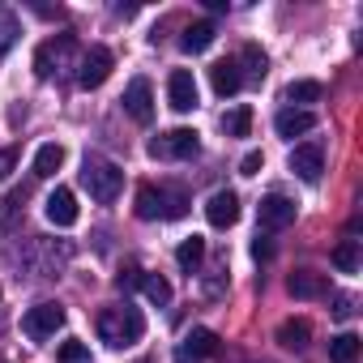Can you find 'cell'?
<instances>
[{
    "label": "cell",
    "instance_id": "24",
    "mask_svg": "<svg viewBox=\"0 0 363 363\" xmlns=\"http://www.w3.org/2000/svg\"><path fill=\"white\" fill-rule=\"evenodd\" d=\"M248 128H252V107H235V111L223 116V133L227 137H248Z\"/></svg>",
    "mask_w": 363,
    "mask_h": 363
},
{
    "label": "cell",
    "instance_id": "18",
    "mask_svg": "<svg viewBox=\"0 0 363 363\" xmlns=\"http://www.w3.org/2000/svg\"><path fill=\"white\" fill-rule=\"evenodd\" d=\"M60 167H65V145L48 141V145H39V150H35V175H39V179L56 175Z\"/></svg>",
    "mask_w": 363,
    "mask_h": 363
},
{
    "label": "cell",
    "instance_id": "5",
    "mask_svg": "<svg viewBox=\"0 0 363 363\" xmlns=\"http://www.w3.org/2000/svg\"><path fill=\"white\" fill-rule=\"evenodd\" d=\"M111 69H116V56H111V48H90L86 56H82V65H77V86L82 90H99L107 77H111Z\"/></svg>",
    "mask_w": 363,
    "mask_h": 363
},
{
    "label": "cell",
    "instance_id": "14",
    "mask_svg": "<svg viewBox=\"0 0 363 363\" xmlns=\"http://www.w3.org/2000/svg\"><path fill=\"white\" fill-rule=\"evenodd\" d=\"M286 291H291L295 299H325V295H329V282H325V274L299 269V274L286 278Z\"/></svg>",
    "mask_w": 363,
    "mask_h": 363
},
{
    "label": "cell",
    "instance_id": "7",
    "mask_svg": "<svg viewBox=\"0 0 363 363\" xmlns=\"http://www.w3.org/2000/svg\"><path fill=\"white\" fill-rule=\"evenodd\" d=\"M257 223H261V231H286V227L295 223V201L282 197V193L261 197V206H257Z\"/></svg>",
    "mask_w": 363,
    "mask_h": 363
},
{
    "label": "cell",
    "instance_id": "9",
    "mask_svg": "<svg viewBox=\"0 0 363 363\" xmlns=\"http://www.w3.org/2000/svg\"><path fill=\"white\" fill-rule=\"evenodd\" d=\"M167 103H171V111H179V116L197 107V82H193L189 69H175V73L167 77Z\"/></svg>",
    "mask_w": 363,
    "mask_h": 363
},
{
    "label": "cell",
    "instance_id": "3",
    "mask_svg": "<svg viewBox=\"0 0 363 363\" xmlns=\"http://www.w3.org/2000/svg\"><path fill=\"white\" fill-rule=\"evenodd\" d=\"M197 150H201V141H197L193 128H171V133H158L150 141V158H162V162H171V158H193Z\"/></svg>",
    "mask_w": 363,
    "mask_h": 363
},
{
    "label": "cell",
    "instance_id": "12",
    "mask_svg": "<svg viewBox=\"0 0 363 363\" xmlns=\"http://www.w3.org/2000/svg\"><path fill=\"white\" fill-rule=\"evenodd\" d=\"M43 214H48L52 227H73V223H77V197H73V189H56V193L48 197Z\"/></svg>",
    "mask_w": 363,
    "mask_h": 363
},
{
    "label": "cell",
    "instance_id": "11",
    "mask_svg": "<svg viewBox=\"0 0 363 363\" xmlns=\"http://www.w3.org/2000/svg\"><path fill=\"white\" fill-rule=\"evenodd\" d=\"M206 218H210V227H218V231L235 227V223H240V197L227 193V189H218V193L206 201Z\"/></svg>",
    "mask_w": 363,
    "mask_h": 363
},
{
    "label": "cell",
    "instance_id": "33",
    "mask_svg": "<svg viewBox=\"0 0 363 363\" xmlns=\"http://www.w3.org/2000/svg\"><path fill=\"white\" fill-rule=\"evenodd\" d=\"M116 286H120V291H133V286H141V269H124V274L116 278Z\"/></svg>",
    "mask_w": 363,
    "mask_h": 363
},
{
    "label": "cell",
    "instance_id": "29",
    "mask_svg": "<svg viewBox=\"0 0 363 363\" xmlns=\"http://www.w3.org/2000/svg\"><path fill=\"white\" fill-rule=\"evenodd\" d=\"M325 90H320V82H291L286 86V103L295 107V103H316Z\"/></svg>",
    "mask_w": 363,
    "mask_h": 363
},
{
    "label": "cell",
    "instance_id": "21",
    "mask_svg": "<svg viewBox=\"0 0 363 363\" xmlns=\"http://www.w3.org/2000/svg\"><path fill=\"white\" fill-rule=\"evenodd\" d=\"M158 201H162V218H184L189 210L184 189H171V184H158Z\"/></svg>",
    "mask_w": 363,
    "mask_h": 363
},
{
    "label": "cell",
    "instance_id": "26",
    "mask_svg": "<svg viewBox=\"0 0 363 363\" xmlns=\"http://www.w3.org/2000/svg\"><path fill=\"white\" fill-rule=\"evenodd\" d=\"M141 291H145V299L150 303H171V282L167 278H158V274H141Z\"/></svg>",
    "mask_w": 363,
    "mask_h": 363
},
{
    "label": "cell",
    "instance_id": "31",
    "mask_svg": "<svg viewBox=\"0 0 363 363\" xmlns=\"http://www.w3.org/2000/svg\"><path fill=\"white\" fill-rule=\"evenodd\" d=\"M86 359V346L82 342H65L60 346V363H82Z\"/></svg>",
    "mask_w": 363,
    "mask_h": 363
},
{
    "label": "cell",
    "instance_id": "6",
    "mask_svg": "<svg viewBox=\"0 0 363 363\" xmlns=\"http://www.w3.org/2000/svg\"><path fill=\"white\" fill-rule=\"evenodd\" d=\"M73 35H56V39H48L39 52H35V73L48 82L52 73H60V65H69V56H73Z\"/></svg>",
    "mask_w": 363,
    "mask_h": 363
},
{
    "label": "cell",
    "instance_id": "22",
    "mask_svg": "<svg viewBox=\"0 0 363 363\" xmlns=\"http://www.w3.org/2000/svg\"><path fill=\"white\" fill-rule=\"evenodd\" d=\"M214 350H218V333H214V329H193V333L184 337V354L206 359V354H214Z\"/></svg>",
    "mask_w": 363,
    "mask_h": 363
},
{
    "label": "cell",
    "instance_id": "35",
    "mask_svg": "<svg viewBox=\"0 0 363 363\" xmlns=\"http://www.w3.org/2000/svg\"><path fill=\"white\" fill-rule=\"evenodd\" d=\"M333 316H337V320L354 316V299H350V295H337V308H333Z\"/></svg>",
    "mask_w": 363,
    "mask_h": 363
},
{
    "label": "cell",
    "instance_id": "19",
    "mask_svg": "<svg viewBox=\"0 0 363 363\" xmlns=\"http://www.w3.org/2000/svg\"><path fill=\"white\" fill-rule=\"evenodd\" d=\"M308 337H312V325L299 316V320H282L278 325V342L286 346V350H303L308 346Z\"/></svg>",
    "mask_w": 363,
    "mask_h": 363
},
{
    "label": "cell",
    "instance_id": "32",
    "mask_svg": "<svg viewBox=\"0 0 363 363\" xmlns=\"http://www.w3.org/2000/svg\"><path fill=\"white\" fill-rule=\"evenodd\" d=\"M252 257H257V261H269V257H274V244H269L265 235H257V240H252Z\"/></svg>",
    "mask_w": 363,
    "mask_h": 363
},
{
    "label": "cell",
    "instance_id": "1",
    "mask_svg": "<svg viewBox=\"0 0 363 363\" xmlns=\"http://www.w3.org/2000/svg\"><path fill=\"white\" fill-rule=\"evenodd\" d=\"M99 337H103L111 350L137 346V342L145 337V316H141L133 303H116V308H103V312H99Z\"/></svg>",
    "mask_w": 363,
    "mask_h": 363
},
{
    "label": "cell",
    "instance_id": "25",
    "mask_svg": "<svg viewBox=\"0 0 363 363\" xmlns=\"http://www.w3.org/2000/svg\"><path fill=\"white\" fill-rule=\"evenodd\" d=\"M333 265H337V274H354L359 269V240H342L333 248Z\"/></svg>",
    "mask_w": 363,
    "mask_h": 363
},
{
    "label": "cell",
    "instance_id": "17",
    "mask_svg": "<svg viewBox=\"0 0 363 363\" xmlns=\"http://www.w3.org/2000/svg\"><path fill=\"white\" fill-rule=\"evenodd\" d=\"M214 39H218V26H214V22H193V26L184 30V39H179V48L197 56V52H206Z\"/></svg>",
    "mask_w": 363,
    "mask_h": 363
},
{
    "label": "cell",
    "instance_id": "27",
    "mask_svg": "<svg viewBox=\"0 0 363 363\" xmlns=\"http://www.w3.org/2000/svg\"><path fill=\"white\" fill-rule=\"evenodd\" d=\"M354 354H359V337L354 333H337L329 342V359L333 363H354Z\"/></svg>",
    "mask_w": 363,
    "mask_h": 363
},
{
    "label": "cell",
    "instance_id": "4",
    "mask_svg": "<svg viewBox=\"0 0 363 363\" xmlns=\"http://www.w3.org/2000/svg\"><path fill=\"white\" fill-rule=\"evenodd\" d=\"M60 325H65V308H60V303H35V308H26V316H22V333L35 337V342L56 337Z\"/></svg>",
    "mask_w": 363,
    "mask_h": 363
},
{
    "label": "cell",
    "instance_id": "34",
    "mask_svg": "<svg viewBox=\"0 0 363 363\" xmlns=\"http://www.w3.org/2000/svg\"><path fill=\"white\" fill-rule=\"evenodd\" d=\"M13 167H18V150H0V179H5Z\"/></svg>",
    "mask_w": 363,
    "mask_h": 363
},
{
    "label": "cell",
    "instance_id": "15",
    "mask_svg": "<svg viewBox=\"0 0 363 363\" xmlns=\"http://www.w3.org/2000/svg\"><path fill=\"white\" fill-rule=\"evenodd\" d=\"M274 128H278V137H299V133H312L316 128V116L303 111V107H286V111L274 116Z\"/></svg>",
    "mask_w": 363,
    "mask_h": 363
},
{
    "label": "cell",
    "instance_id": "2",
    "mask_svg": "<svg viewBox=\"0 0 363 363\" xmlns=\"http://www.w3.org/2000/svg\"><path fill=\"white\" fill-rule=\"evenodd\" d=\"M82 189L99 206H111L120 197V189H124V171L116 162H107V158H86V167H82Z\"/></svg>",
    "mask_w": 363,
    "mask_h": 363
},
{
    "label": "cell",
    "instance_id": "16",
    "mask_svg": "<svg viewBox=\"0 0 363 363\" xmlns=\"http://www.w3.org/2000/svg\"><path fill=\"white\" fill-rule=\"evenodd\" d=\"M210 86H214V94L218 99H227V94H235L244 82H240V69H235V60H218L214 69H210Z\"/></svg>",
    "mask_w": 363,
    "mask_h": 363
},
{
    "label": "cell",
    "instance_id": "28",
    "mask_svg": "<svg viewBox=\"0 0 363 363\" xmlns=\"http://www.w3.org/2000/svg\"><path fill=\"white\" fill-rule=\"evenodd\" d=\"M18 35H22V22H18V13L0 9V56H5V52L18 43Z\"/></svg>",
    "mask_w": 363,
    "mask_h": 363
},
{
    "label": "cell",
    "instance_id": "10",
    "mask_svg": "<svg viewBox=\"0 0 363 363\" xmlns=\"http://www.w3.org/2000/svg\"><path fill=\"white\" fill-rule=\"evenodd\" d=\"M291 171L303 179V184H316V179H320V171H325V150H320L316 141H308V145H295V150H291Z\"/></svg>",
    "mask_w": 363,
    "mask_h": 363
},
{
    "label": "cell",
    "instance_id": "13",
    "mask_svg": "<svg viewBox=\"0 0 363 363\" xmlns=\"http://www.w3.org/2000/svg\"><path fill=\"white\" fill-rule=\"evenodd\" d=\"M235 69H240V82L261 86V82H265V73H269V60H265V52H261L257 43H244V52H240Z\"/></svg>",
    "mask_w": 363,
    "mask_h": 363
},
{
    "label": "cell",
    "instance_id": "23",
    "mask_svg": "<svg viewBox=\"0 0 363 363\" xmlns=\"http://www.w3.org/2000/svg\"><path fill=\"white\" fill-rule=\"evenodd\" d=\"M137 218H145V223L162 218V201H158V189L154 184H141L137 189Z\"/></svg>",
    "mask_w": 363,
    "mask_h": 363
},
{
    "label": "cell",
    "instance_id": "8",
    "mask_svg": "<svg viewBox=\"0 0 363 363\" xmlns=\"http://www.w3.org/2000/svg\"><path fill=\"white\" fill-rule=\"evenodd\" d=\"M124 111L137 120V124H150L154 120V86L150 77H133L128 90H124Z\"/></svg>",
    "mask_w": 363,
    "mask_h": 363
},
{
    "label": "cell",
    "instance_id": "30",
    "mask_svg": "<svg viewBox=\"0 0 363 363\" xmlns=\"http://www.w3.org/2000/svg\"><path fill=\"white\" fill-rule=\"evenodd\" d=\"M261 167H265V154H261V150H252V154H244L240 175H261Z\"/></svg>",
    "mask_w": 363,
    "mask_h": 363
},
{
    "label": "cell",
    "instance_id": "20",
    "mask_svg": "<svg viewBox=\"0 0 363 363\" xmlns=\"http://www.w3.org/2000/svg\"><path fill=\"white\" fill-rule=\"evenodd\" d=\"M175 261H179V269H189V274H193V269L206 261V240H201V235H189L184 244L175 248Z\"/></svg>",
    "mask_w": 363,
    "mask_h": 363
}]
</instances>
